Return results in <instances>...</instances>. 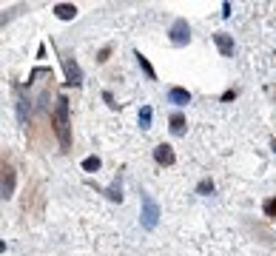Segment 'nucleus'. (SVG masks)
Instances as JSON below:
<instances>
[{
    "instance_id": "f257e3e1",
    "label": "nucleus",
    "mask_w": 276,
    "mask_h": 256,
    "mask_svg": "<svg viewBox=\"0 0 276 256\" xmlns=\"http://www.w3.org/2000/svg\"><path fill=\"white\" fill-rule=\"evenodd\" d=\"M54 128H57V137L63 148H71V120H69V100L57 97L54 105Z\"/></svg>"
},
{
    "instance_id": "f03ea898",
    "label": "nucleus",
    "mask_w": 276,
    "mask_h": 256,
    "mask_svg": "<svg viewBox=\"0 0 276 256\" xmlns=\"http://www.w3.org/2000/svg\"><path fill=\"white\" fill-rule=\"evenodd\" d=\"M160 219V208H157V202L151 197H142V225L145 228H154Z\"/></svg>"
},
{
    "instance_id": "7ed1b4c3",
    "label": "nucleus",
    "mask_w": 276,
    "mask_h": 256,
    "mask_svg": "<svg viewBox=\"0 0 276 256\" xmlns=\"http://www.w3.org/2000/svg\"><path fill=\"white\" fill-rule=\"evenodd\" d=\"M171 40H174V46H185V43L191 40V35H188V23H185V20H177V23L171 26Z\"/></svg>"
},
{
    "instance_id": "20e7f679",
    "label": "nucleus",
    "mask_w": 276,
    "mask_h": 256,
    "mask_svg": "<svg viewBox=\"0 0 276 256\" xmlns=\"http://www.w3.org/2000/svg\"><path fill=\"white\" fill-rule=\"evenodd\" d=\"M63 69H66V80H69V85H80L83 83V71L74 66V60H63Z\"/></svg>"
},
{
    "instance_id": "39448f33",
    "label": "nucleus",
    "mask_w": 276,
    "mask_h": 256,
    "mask_svg": "<svg viewBox=\"0 0 276 256\" xmlns=\"http://www.w3.org/2000/svg\"><path fill=\"white\" fill-rule=\"evenodd\" d=\"M154 160L160 165H174V151L168 145H157V148H154Z\"/></svg>"
},
{
    "instance_id": "423d86ee",
    "label": "nucleus",
    "mask_w": 276,
    "mask_h": 256,
    "mask_svg": "<svg viewBox=\"0 0 276 256\" xmlns=\"http://www.w3.org/2000/svg\"><path fill=\"white\" fill-rule=\"evenodd\" d=\"M214 43L219 46L222 57H230V54H233V40H230L228 35H214Z\"/></svg>"
},
{
    "instance_id": "0eeeda50",
    "label": "nucleus",
    "mask_w": 276,
    "mask_h": 256,
    "mask_svg": "<svg viewBox=\"0 0 276 256\" xmlns=\"http://www.w3.org/2000/svg\"><path fill=\"white\" fill-rule=\"evenodd\" d=\"M168 100H171L174 105H188L191 103V94L185 91V88H171V91H168Z\"/></svg>"
},
{
    "instance_id": "6e6552de",
    "label": "nucleus",
    "mask_w": 276,
    "mask_h": 256,
    "mask_svg": "<svg viewBox=\"0 0 276 256\" xmlns=\"http://www.w3.org/2000/svg\"><path fill=\"white\" fill-rule=\"evenodd\" d=\"M54 14H57L60 20H71V17L77 14V6H71V3H57V6H54Z\"/></svg>"
},
{
    "instance_id": "1a4fd4ad",
    "label": "nucleus",
    "mask_w": 276,
    "mask_h": 256,
    "mask_svg": "<svg viewBox=\"0 0 276 256\" xmlns=\"http://www.w3.org/2000/svg\"><path fill=\"white\" fill-rule=\"evenodd\" d=\"M12 188H14V171L12 168H6V174H3V197L6 199L12 197Z\"/></svg>"
},
{
    "instance_id": "9d476101",
    "label": "nucleus",
    "mask_w": 276,
    "mask_h": 256,
    "mask_svg": "<svg viewBox=\"0 0 276 256\" xmlns=\"http://www.w3.org/2000/svg\"><path fill=\"white\" fill-rule=\"evenodd\" d=\"M171 131L177 134V137H183V134H185V117L183 114H174L171 117Z\"/></svg>"
},
{
    "instance_id": "9b49d317",
    "label": "nucleus",
    "mask_w": 276,
    "mask_h": 256,
    "mask_svg": "<svg viewBox=\"0 0 276 256\" xmlns=\"http://www.w3.org/2000/svg\"><path fill=\"white\" fill-rule=\"evenodd\" d=\"M83 171H89V174L100 171V157H86L83 160Z\"/></svg>"
},
{
    "instance_id": "f8f14e48",
    "label": "nucleus",
    "mask_w": 276,
    "mask_h": 256,
    "mask_svg": "<svg viewBox=\"0 0 276 256\" xmlns=\"http://www.w3.org/2000/svg\"><path fill=\"white\" fill-rule=\"evenodd\" d=\"M137 60H139V66H142V71L148 74V80H157V74H154V69H151V63H148V60H145V57H142L139 51H137Z\"/></svg>"
},
{
    "instance_id": "ddd939ff",
    "label": "nucleus",
    "mask_w": 276,
    "mask_h": 256,
    "mask_svg": "<svg viewBox=\"0 0 276 256\" xmlns=\"http://www.w3.org/2000/svg\"><path fill=\"white\" fill-rule=\"evenodd\" d=\"M151 120H154V111H151L148 105H145V108H139V123L148 128V126H151Z\"/></svg>"
},
{
    "instance_id": "4468645a",
    "label": "nucleus",
    "mask_w": 276,
    "mask_h": 256,
    "mask_svg": "<svg viewBox=\"0 0 276 256\" xmlns=\"http://www.w3.org/2000/svg\"><path fill=\"white\" fill-rule=\"evenodd\" d=\"M211 191H214V182H211V179H202V182L196 185V194H211Z\"/></svg>"
},
{
    "instance_id": "2eb2a0df",
    "label": "nucleus",
    "mask_w": 276,
    "mask_h": 256,
    "mask_svg": "<svg viewBox=\"0 0 276 256\" xmlns=\"http://www.w3.org/2000/svg\"><path fill=\"white\" fill-rule=\"evenodd\" d=\"M108 197H111V199H117V202L123 199V194H120V179H117V182H114L111 188H108Z\"/></svg>"
},
{
    "instance_id": "dca6fc26",
    "label": "nucleus",
    "mask_w": 276,
    "mask_h": 256,
    "mask_svg": "<svg viewBox=\"0 0 276 256\" xmlns=\"http://www.w3.org/2000/svg\"><path fill=\"white\" fill-rule=\"evenodd\" d=\"M265 213H268V216H274V219H276V197L265 202Z\"/></svg>"
},
{
    "instance_id": "f3484780",
    "label": "nucleus",
    "mask_w": 276,
    "mask_h": 256,
    "mask_svg": "<svg viewBox=\"0 0 276 256\" xmlns=\"http://www.w3.org/2000/svg\"><path fill=\"white\" fill-rule=\"evenodd\" d=\"M274 151H276V142H274Z\"/></svg>"
}]
</instances>
